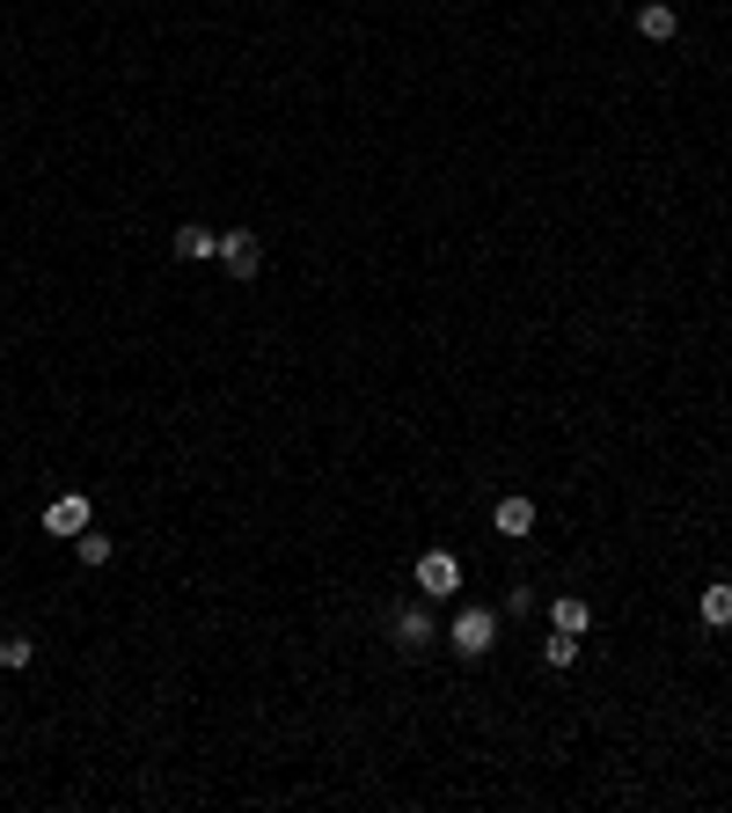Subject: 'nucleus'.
<instances>
[{
	"mask_svg": "<svg viewBox=\"0 0 732 813\" xmlns=\"http://www.w3.org/2000/svg\"><path fill=\"white\" fill-rule=\"evenodd\" d=\"M447 637H454V653H462V660H484L491 637H498V616H491V608H462Z\"/></svg>",
	"mask_w": 732,
	"mask_h": 813,
	"instance_id": "f257e3e1",
	"label": "nucleus"
},
{
	"mask_svg": "<svg viewBox=\"0 0 732 813\" xmlns=\"http://www.w3.org/2000/svg\"><path fill=\"white\" fill-rule=\"evenodd\" d=\"M454 586H462V565H454V549H425V557H418V594H425V602H447Z\"/></svg>",
	"mask_w": 732,
	"mask_h": 813,
	"instance_id": "f03ea898",
	"label": "nucleus"
},
{
	"mask_svg": "<svg viewBox=\"0 0 732 813\" xmlns=\"http://www.w3.org/2000/svg\"><path fill=\"white\" fill-rule=\"evenodd\" d=\"M88 520H96V506H88L81 492H67V498H52V506H44V535H59V543H73Z\"/></svg>",
	"mask_w": 732,
	"mask_h": 813,
	"instance_id": "7ed1b4c3",
	"label": "nucleus"
},
{
	"mask_svg": "<svg viewBox=\"0 0 732 813\" xmlns=\"http://www.w3.org/2000/svg\"><path fill=\"white\" fill-rule=\"evenodd\" d=\"M396 645H403V653H425V645H433V608H425V602L396 608Z\"/></svg>",
	"mask_w": 732,
	"mask_h": 813,
	"instance_id": "20e7f679",
	"label": "nucleus"
},
{
	"mask_svg": "<svg viewBox=\"0 0 732 813\" xmlns=\"http://www.w3.org/2000/svg\"><path fill=\"white\" fill-rule=\"evenodd\" d=\"M491 528L506 535V543H521V535L535 528V498H521V492H513V498H498V513H491Z\"/></svg>",
	"mask_w": 732,
	"mask_h": 813,
	"instance_id": "39448f33",
	"label": "nucleus"
},
{
	"mask_svg": "<svg viewBox=\"0 0 732 813\" xmlns=\"http://www.w3.org/2000/svg\"><path fill=\"white\" fill-rule=\"evenodd\" d=\"M212 257H220V265L235 271V279H249V271L264 265V249H257V235H220V249H212Z\"/></svg>",
	"mask_w": 732,
	"mask_h": 813,
	"instance_id": "423d86ee",
	"label": "nucleus"
},
{
	"mask_svg": "<svg viewBox=\"0 0 732 813\" xmlns=\"http://www.w3.org/2000/svg\"><path fill=\"white\" fill-rule=\"evenodd\" d=\"M637 30H645L652 44H666V37L681 30V16H674V8H666V0H645V8H637Z\"/></svg>",
	"mask_w": 732,
	"mask_h": 813,
	"instance_id": "0eeeda50",
	"label": "nucleus"
},
{
	"mask_svg": "<svg viewBox=\"0 0 732 813\" xmlns=\"http://www.w3.org/2000/svg\"><path fill=\"white\" fill-rule=\"evenodd\" d=\"M176 257H184V265H198V257H212V249H220V235H212V228H176Z\"/></svg>",
	"mask_w": 732,
	"mask_h": 813,
	"instance_id": "6e6552de",
	"label": "nucleus"
},
{
	"mask_svg": "<svg viewBox=\"0 0 732 813\" xmlns=\"http://www.w3.org/2000/svg\"><path fill=\"white\" fill-rule=\"evenodd\" d=\"M703 623H711V631H732V586H703Z\"/></svg>",
	"mask_w": 732,
	"mask_h": 813,
	"instance_id": "1a4fd4ad",
	"label": "nucleus"
},
{
	"mask_svg": "<svg viewBox=\"0 0 732 813\" xmlns=\"http://www.w3.org/2000/svg\"><path fill=\"white\" fill-rule=\"evenodd\" d=\"M550 616H557V631H572V637H586V623H593V608L578 602V594H564L557 608H550Z\"/></svg>",
	"mask_w": 732,
	"mask_h": 813,
	"instance_id": "9d476101",
	"label": "nucleus"
},
{
	"mask_svg": "<svg viewBox=\"0 0 732 813\" xmlns=\"http://www.w3.org/2000/svg\"><path fill=\"white\" fill-rule=\"evenodd\" d=\"M73 549H81V565H88V572H103V565H110V535H96V528L73 535Z\"/></svg>",
	"mask_w": 732,
	"mask_h": 813,
	"instance_id": "9b49d317",
	"label": "nucleus"
},
{
	"mask_svg": "<svg viewBox=\"0 0 732 813\" xmlns=\"http://www.w3.org/2000/svg\"><path fill=\"white\" fill-rule=\"evenodd\" d=\"M542 660H550V667H572V660H578V637H572V631H557L550 645H542Z\"/></svg>",
	"mask_w": 732,
	"mask_h": 813,
	"instance_id": "f8f14e48",
	"label": "nucleus"
},
{
	"mask_svg": "<svg viewBox=\"0 0 732 813\" xmlns=\"http://www.w3.org/2000/svg\"><path fill=\"white\" fill-rule=\"evenodd\" d=\"M30 660H37V645H30V637H16V645H0V667H30Z\"/></svg>",
	"mask_w": 732,
	"mask_h": 813,
	"instance_id": "ddd939ff",
	"label": "nucleus"
}]
</instances>
